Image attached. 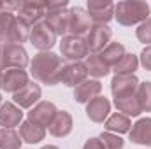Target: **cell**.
Masks as SVG:
<instances>
[{
	"label": "cell",
	"instance_id": "obj_1",
	"mask_svg": "<svg viewBox=\"0 0 151 149\" xmlns=\"http://www.w3.org/2000/svg\"><path fill=\"white\" fill-rule=\"evenodd\" d=\"M62 56L46 51V53H37L34 56V60L30 62V74L34 79L40 81L42 84L47 86H55L60 82V75H62Z\"/></svg>",
	"mask_w": 151,
	"mask_h": 149
},
{
	"label": "cell",
	"instance_id": "obj_2",
	"mask_svg": "<svg viewBox=\"0 0 151 149\" xmlns=\"http://www.w3.org/2000/svg\"><path fill=\"white\" fill-rule=\"evenodd\" d=\"M150 4L142 0H121L114 4V18L123 27L141 25L150 18Z\"/></svg>",
	"mask_w": 151,
	"mask_h": 149
},
{
	"label": "cell",
	"instance_id": "obj_3",
	"mask_svg": "<svg viewBox=\"0 0 151 149\" xmlns=\"http://www.w3.org/2000/svg\"><path fill=\"white\" fill-rule=\"evenodd\" d=\"M60 53H62V58H65L69 63H76V62H79V60H83V58H86L90 54L84 39L72 37V35L62 37Z\"/></svg>",
	"mask_w": 151,
	"mask_h": 149
},
{
	"label": "cell",
	"instance_id": "obj_4",
	"mask_svg": "<svg viewBox=\"0 0 151 149\" xmlns=\"http://www.w3.org/2000/svg\"><path fill=\"white\" fill-rule=\"evenodd\" d=\"M93 27L88 12L83 7H72L69 9V27H67V34L72 37L84 39L88 35L90 28Z\"/></svg>",
	"mask_w": 151,
	"mask_h": 149
},
{
	"label": "cell",
	"instance_id": "obj_5",
	"mask_svg": "<svg viewBox=\"0 0 151 149\" xmlns=\"http://www.w3.org/2000/svg\"><path fill=\"white\" fill-rule=\"evenodd\" d=\"M30 42L32 46L39 49L40 53H46V51H51L53 46L56 44V34L47 27V23L42 19L35 23L32 27V32H30Z\"/></svg>",
	"mask_w": 151,
	"mask_h": 149
},
{
	"label": "cell",
	"instance_id": "obj_6",
	"mask_svg": "<svg viewBox=\"0 0 151 149\" xmlns=\"http://www.w3.org/2000/svg\"><path fill=\"white\" fill-rule=\"evenodd\" d=\"M111 37H113V30L107 25H93L88 35L84 37V42L90 53H100L111 44Z\"/></svg>",
	"mask_w": 151,
	"mask_h": 149
},
{
	"label": "cell",
	"instance_id": "obj_7",
	"mask_svg": "<svg viewBox=\"0 0 151 149\" xmlns=\"http://www.w3.org/2000/svg\"><path fill=\"white\" fill-rule=\"evenodd\" d=\"M86 12L93 25H107L114 18V4L111 0H88Z\"/></svg>",
	"mask_w": 151,
	"mask_h": 149
},
{
	"label": "cell",
	"instance_id": "obj_8",
	"mask_svg": "<svg viewBox=\"0 0 151 149\" xmlns=\"http://www.w3.org/2000/svg\"><path fill=\"white\" fill-rule=\"evenodd\" d=\"M4 51V67L5 69H21L28 65V53L19 44H2Z\"/></svg>",
	"mask_w": 151,
	"mask_h": 149
},
{
	"label": "cell",
	"instance_id": "obj_9",
	"mask_svg": "<svg viewBox=\"0 0 151 149\" xmlns=\"http://www.w3.org/2000/svg\"><path fill=\"white\" fill-rule=\"evenodd\" d=\"M56 105L53 102H47V100H40L37 105H34L30 112H28V121H32L34 125L42 126V128H49L51 121L55 119L56 116Z\"/></svg>",
	"mask_w": 151,
	"mask_h": 149
},
{
	"label": "cell",
	"instance_id": "obj_10",
	"mask_svg": "<svg viewBox=\"0 0 151 149\" xmlns=\"http://www.w3.org/2000/svg\"><path fill=\"white\" fill-rule=\"evenodd\" d=\"M40 97H42V90L35 82H28L25 88H21L18 93L12 95L14 104L19 109H32L34 105H37L40 102Z\"/></svg>",
	"mask_w": 151,
	"mask_h": 149
},
{
	"label": "cell",
	"instance_id": "obj_11",
	"mask_svg": "<svg viewBox=\"0 0 151 149\" xmlns=\"http://www.w3.org/2000/svg\"><path fill=\"white\" fill-rule=\"evenodd\" d=\"M88 77V70L84 67L83 62H76V63H67L62 69V75H60V82L65 86L76 88L79 86L83 81H86Z\"/></svg>",
	"mask_w": 151,
	"mask_h": 149
},
{
	"label": "cell",
	"instance_id": "obj_12",
	"mask_svg": "<svg viewBox=\"0 0 151 149\" xmlns=\"http://www.w3.org/2000/svg\"><path fill=\"white\" fill-rule=\"evenodd\" d=\"M16 14L34 27L35 23L42 21L44 16H46L44 0H27V2H21V7H19V11Z\"/></svg>",
	"mask_w": 151,
	"mask_h": 149
},
{
	"label": "cell",
	"instance_id": "obj_13",
	"mask_svg": "<svg viewBox=\"0 0 151 149\" xmlns=\"http://www.w3.org/2000/svg\"><path fill=\"white\" fill-rule=\"evenodd\" d=\"M128 137L137 146L151 148V117H141V119H137L132 125V128L128 132Z\"/></svg>",
	"mask_w": 151,
	"mask_h": 149
},
{
	"label": "cell",
	"instance_id": "obj_14",
	"mask_svg": "<svg viewBox=\"0 0 151 149\" xmlns=\"http://www.w3.org/2000/svg\"><path fill=\"white\" fill-rule=\"evenodd\" d=\"M28 74L21 69H9L4 74V81H2V90L7 93H18L21 88H25L28 84Z\"/></svg>",
	"mask_w": 151,
	"mask_h": 149
},
{
	"label": "cell",
	"instance_id": "obj_15",
	"mask_svg": "<svg viewBox=\"0 0 151 149\" xmlns=\"http://www.w3.org/2000/svg\"><path fill=\"white\" fill-rule=\"evenodd\" d=\"M109 112H111V102L106 97L99 95L86 104V116L93 123H104L109 117Z\"/></svg>",
	"mask_w": 151,
	"mask_h": 149
},
{
	"label": "cell",
	"instance_id": "obj_16",
	"mask_svg": "<svg viewBox=\"0 0 151 149\" xmlns=\"http://www.w3.org/2000/svg\"><path fill=\"white\" fill-rule=\"evenodd\" d=\"M102 91V82L99 79H86L74 88V100L79 104H88Z\"/></svg>",
	"mask_w": 151,
	"mask_h": 149
},
{
	"label": "cell",
	"instance_id": "obj_17",
	"mask_svg": "<svg viewBox=\"0 0 151 149\" xmlns=\"http://www.w3.org/2000/svg\"><path fill=\"white\" fill-rule=\"evenodd\" d=\"M139 79L137 75H114L111 81V91L113 97H125V95H134L137 91Z\"/></svg>",
	"mask_w": 151,
	"mask_h": 149
},
{
	"label": "cell",
	"instance_id": "obj_18",
	"mask_svg": "<svg viewBox=\"0 0 151 149\" xmlns=\"http://www.w3.org/2000/svg\"><path fill=\"white\" fill-rule=\"evenodd\" d=\"M23 123V111L14 102H4L0 105V126L14 128Z\"/></svg>",
	"mask_w": 151,
	"mask_h": 149
},
{
	"label": "cell",
	"instance_id": "obj_19",
	"mask_svg": "<svg viewBox=\"0 0 151 149\" xmlns=\"http://www.w3.org/2000/svg\"><path fill=\"white\" fill-rule=\"evenodd\" d=\"M72 126H74L72 116L67 111H58L47 130L53 137H67L72 132Z\"/></svg>",
	"mask_w": 151,
	"mask_h": 149
},
{
	"label": "cell",
	"instance_id": "obj_20",
	"mask_svg": "<svg viewBox=\"0 0 151 149\" xmlns=\"http://www.w3.org/2000/svg\"><path fill=\"white\" fill-rule=\"evenodd\" d=\"M114 105H116L118 112H121L128 117H137L142 112L135 93L134 95H125V97H114Z\"/></svg>",
	"mask_w": 151,
	"mask_h": 149
},
{
	"label": "cell",
	"instance_id": "obj_21",
	"mask_svg": "<svg viewBox=\"0 0 151 149\" xmlns=\"http://www.w3.org/2000/svg\"><path fill=\"white\" fill-rule=\"evenodd\" d=\"M30 32H32V25L16 14V19H14L11 34H9V44H19L21 46L23 42H27L30 39Z\"/></svg>",
	"mask_w": 151,
	"mask_h": 149
},
{
	"label": "cell",
	"instance_id": "obj_22",
	"mask_svg": "<svg viewBox=\"0 0 151 149\" xmlns=\"http://www.w3.org/2000/svg\"><path fill=\"white\" fill-rule=\"evenodd\" d=\"M19 137L27 144H39L46 137V128L37 126V125H34L32 121L27 119V121H23L19 125Z\"/></svg>",
	"mask_w": 151,
	"mask_h": 149
},
{
	"label": "cell",
	"instance_id": "obj_23",
	"mask_svg": "<svg viewBox=\"0 0 151 149\" xmlns=\"http://www.w3.org/2000/svg\"><path fill=\"white\" fill-rule=\"evenodd\" d=\"M104 128H106V132H111L116 135L118 133H128L132 128V121L128 116H125L121 112H114L104 121Z\"/></svg>",
	"mask_w": 151,
	"mask_h": 149
},
{
	"label": "cell",
	"instance_id": "obj_24",
	"mask_svg": "<svg viewBox=\"0 0 151 149\" xmlns=\"http://www.w3.org/2000/svg\"><path fill=\"white\" fill-rule=\"evenodd\" d=\"M44 21L47 23V27L58 35L65 37L67 34V27H69V9L67 11H60V12H49L44 16Z\"/></svg>",
	"mask_w": 151,
	"mask_h": 149
},
{
	"label": "cell",
	"instance_id": "obj_25",
	"mask_svg": "<svg viewBox=\"0 0 151 149\" xmlns=\"http://www.w3.org/2000/svg\"><path fill=\"white\" fill-rule=\"evenodd\" d=\"M84 67L88 70V74L93 75V77H106V75L111 72V67L102 60V56L99 53H90L84 60Z\"/></svg>",
	"mask_w": 151,
	"mask_h": 149
},
{
	"label": "cell",
	"instance_id": "obj_26",
	"mask_svg": "<svg viewBox=\"0 0 151 149\" xmlns=\"http://www.w3.org/2000/svg\"><path fill=\"white\" fill-rule=\"evenodd\" d=\"M139 69V58L134 53H125L123 58L113 67L116 75H132Z\"/></svg>",
	"mask_w": 151,
	"mask_h": 149
},
{
	"label": "cell",
	"instance_id": "obj_27",
	"mask_svg": "<svg viewBox=\"0 0 151 149\" xmlns=\"http://www.w3.org/2000/svg\"><path fill=\"white\" fill-rule=\"evenodd\" d=\"M100 56H102V60L113 69L114 65L123 58V54H125V46L123 44H119V42H111L104 51H100L99 53Z\"/></svg>",
	"mask_w": 151,
	"mask_h": 149
},
{
	"label": "cell",
	"instance_id": "obj_28",
	"mask_svg": "<svg viewBox=\"0 0 151 149\" xmlns=\"http://www.w3.org/2000/svg\"><path fill=\"white\" fill-rule=\"evenodd\" d=\"M21 137L14 132V128L0 130V149H21Z\"/></svg>",
	"mask_w": 151,
	"mask_h": 149
},
{
	"label": "cell",
	"instance_id": "obj_29",
	"mask_svg": "<svg viewBox=\"0 0 151 149\" xmlns=\"http://www.w3.org/2000/svg\"><path fill=\"white\" fill-rule=\"evenodd\" d=\"M135 97H137V100L141 104L142 112H151V81L139 82L137 91H135Z\"/></svg>",
	"mask_w": 151,
	"mask_h": 149
},
{
	"label": "cell",
	"instance_id": "obj_30",
	"mask_svg": "<svg viewBox=\"0 0 151 149\" xmlns=\"http://www.w3.org/2000/svg\"><path fill=\"white\" fill-rule=\"evenodd\" d=\"M14 19H16L14 12H9V11L0 12V44H9V34Z\"/></svg>",
	"mask_w": 151,
	"mask_h": 149
},
{
	"label": "cell",
	"instance_id": "obj_31",
	"mask_svg": "<svg viewBox=\"0 0 151 149\" xmlns=\"http://www.w3.org/2000/svg\"><path fill=\"white\" fill-rule=\"evenodd\" d=\"M99 139L102 140V144H104L106 149H123L125 148V140L119 135L111 133V132H102Z\"/></svg>",
	"mask_w": 151,
	"mask_h": 149
},
{
	"label": "cell",
	"instance_id": "obj_32",
	"mask_svg": "<svg viewBox=\"0 0 151 149\" xmlns=\"http://www.w3.org/2000/svg\"><path fill=\"white\" fill-rule=\"evenodd\" d=\"M135 35L139 39V42L151 46V18H148L146 21H142V23L135 28Z\"/></svg>",
	"mask_w": 151,
	"mask_h": 149
},
{
	"label": "cell",
	"instance_id": "obj_33",
	"mask_svg": "<svg viewBox=\"0 0 151 149\" xmlns=\"http://www.w3.org/2000/svg\"><path fill=\"white\" fill-rule=\"evenodd\" d=\"M44 7H46V14H49V12H60V11H67L69 2H67V0H58V2H44Z\"/></svg>",
	"mask_w": 151,
	"mask_h": 149
},
{
	"label": "cell",
	"instance_id": "obj_34",
	"mask_svg": "<svg viewBox=\"0 0 151 149\" xmlns=\"http://www.w3.org/2000/svg\"><path fill=\"white\" fill-rule=\"evenodd\" d=\"M139 58H141L139 63L144 67V70H150L151 72V46H146V47L142 49V53H141Z\"/></svg>",
	"mask_w": 151,
	"mask_h": 149
},
{
	"label": "cell",
	"instance_id": "obj_35",
	"mask_svg": "<svg viewBox=\"0 0 151 149\" xmlns=\"http://www.w3.org/2000/svg\"><path fill=\"white\" fill-rule=\"evenodd\" d=\"M83 149H106V148H104V144H102V140H100L99 137H90V139L84 142Z\"/></svg>",
	"mask_w": 151,
	"mask_h": 149
},
{
	"label": "cell",
	"instance_id": "obj_36",
	"mask_svg": "<svg viewBox=\"0 0 151 149\" xmlns=\"http://www.w3.org/2000/svg\"><path fill=\"white\" fill-rule=\"evenodd\" d=\"M5 67H4V51H2V44H0V72L4 70Z\"/></svg>",
	"mask_w": 151,
	"mask_h": 149
},
{
	"label": "cell",
	"instance_id": "obj_37",
	"mask_svg": "<svg viewBox=\"0 0 151 149\" xmlns=\"http://www.w3.org/2000/svg\"><path fill=\"white\" fill-rule=\"evenodd\" d=\"M40 149H60V148H56V146H44V148H40Z\"/></svg>",
	"mask_w": 151,
	"mask_h": 149
},
{
	"label": "cell",
	"instance_id": "obj_38",
	"mask_svg": "<svg viewBox=\"0 0 151 149\" xmlns=\"http://www.w3.org/2000/svg\"><path fill=\"white\" fill-rule=\"evenodd\" d=\"M4 5H5V2H2V0H0V12L4 11Z\"/></svg>",
	"mask_w": 151,
	"mask_h": 149
},
{
	"label": "cell",
	"instance_id": "obj_39",
	"mask_svg": "<svg viewBox=\"0 0 151 149\" xmlns=\"http://www.w3.org/2000/svg\"><path fill=\"white\" fill-rule=\"evenodd\" d=\"M2 81H4V74L0 72V88H2Z\"/></svg>",
	"mask_w": 151,
	"mask_h": 149
},
{
	"label": "cell",
	"instance_id": "obj_40",
	"mask_svg": "<svg viewBox=\"0 0 151 149\" xmlns=\"http://www.w3.org/2000/svg\"><path fill=\"white\" fill-rule=\"evenodd\" d=\"M0 105H2V95H0Z\"/></svg>",
	"mask_w": 151,
	"mask_h": 149
}]
</instances>
